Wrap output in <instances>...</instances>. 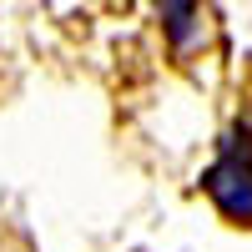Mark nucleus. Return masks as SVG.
<instances>
[{"label": "nucleus", "instance_id": "nucleus-1", "mask_svg": "<svg viewBox=\"0 0 252 252\" xmlns=\"http://www.w3.org/2000/svg\"><path fill=\"white\" fill-rule=\"evenodd\" d=\"M0 252H31V247H26V242L15 237V242H0Z\"/></svg>", "mask_w": 252, "mask_h": 252}]
</instances>
